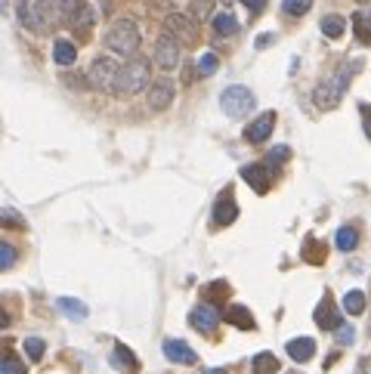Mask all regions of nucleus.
Segmentation results:
<instances>
[{
	"instance_id": "37998d69",
	"label": "nucleus",
	"mask_w": 371,
	"mask_h": 374,
	"mask_svg": "<svg viewBox=\"0 0 371 374\" xmlns=\"http://www.w3.org/2000/svg\"><path fill=\"white\" fill-rule=\"evenodd\" d=\"M226 3H229V0H226Z\"/></svg>"
},
{
	"instance_id": "a211bd4d",
	"label": "nucleus",
	"mask_w": 371,
	"mask_h": 374,
	"mask_svg": "<svg viewBox=\"0 0 371 374\" xmlns=\"http://www.w3.org/2000/svg\"><path fill=\"white\" fill-rule=\"evenodd\" d=\"M226 322L235 325V328H241V331H254V328H257V322H254L251 309H247V306H241V303L229 306V309H226Z\"/></svg>"
},
{
	"instance_id": "4468645a",
	"label": "nucleus",
	"mask_w": 371,
	"mask_h": 374,
	"mask_svg": "<svg viewBox=\"0 0 371 374\" xmlns=\"http://www.w3.org/2000/svg\"><path fill=\"white\" fill-rule=\"evenodd\" d=\"M315 325H319V328H325V331H337L340 325H344L340 312L334 309V303H331V294H325V297H322L319 309H315Z\"/></svg>"
},
{
	"instance_id": "4c0bfd02",
	"label": "nucleus",
	"mask_w": 371,
	"mask_h": 374,
	"mask_svg": "<svg viewBox=\"0 0 371 374\" xmlns=\"http://www.w3.org/2000/svg\"><path fill=\"white\" fill-rule=\"evenodd\" d=\"M3 220L12 226H22V220H19V213H12V207H3Z\"/></svg>"
},
{
	"instance_id": "9b49d317",
	"label": "nucleus",
	"mask_w": 371,
	"mask_h": 374,
	"mask_svg": "<svg viewBox=\"0 0 371 374\" xmlns=\"http://www.w3.org/2000/svg\"><path fill=\"white\" fill-rule=\"evenodd\" d=\"M189 325H192L195 331H204V334H210V331H216V325H220V312H216L210 303H198L195 309L189 312Z\"/></svg>"
},
{
	"instance_id": "79ce46f5",
	"label": "nucleus",
	"mask_w": 371,
	"mask_h": 374,
	"mask_svg": "<svg viewBox=\"0 0 371 374\" xmlns=\"http://www.w3.org/2000/svg\"><path fill=\"white\" fill-rule=\"evenodd\" d=\"M204 374H226V368H207Z\"/></svg>"
},
{
	"instance_id": "ddd939ff",
	"label": "nucleus",
	"mask_w": 371,
	"mask_h": 374,
	"mask_svg": "<svg viewBox=\"0 0 371 374\" xmlns=\"http://www.w3.org/2000/svg\"><path fill=\"white\" fill-rule=\"evenodd\" d=\"M235 217H238V201H235L232 189H226L214 204V223L216 226H229V223H235Z\"/></svg>"
},
{
	"instance_id": "c756f323",
	"label": "nucleus",
	"mask_w": 371,
	"mask_h": 374,
	"mask_svg": "<svg viewBox=\"0 0 371 374\" xmlns=\"http://www.w3.org/2000/svg\"><path fill=\"white\" fill-rule=\"evenodd\" d=\"M25 355H28V359H43V353H47V343L41 340V337H25Z\"/></svg>"
},
{
	"instance_id": "39448f33",
	"label": "nucleus",
	"mask_w": 371,
	"mask_h": 374,
	"mask_svg": "<svg viewBox=\"0 0 371 374\" xmlns=\"http://www.w3.org/2000/svg\"><path fill=\"white\" fill-rule=\"evenodd\" d=\"M117 71L121 69L115 65V59L96 56L93 59V65H90V71H87V81H90V87H96V90H115Z\"/></svg>"
},
{
	"instance_id": "72a5a7b5",
	"label": "nucleus",
	"mask_w": 371,
	"mask_h": 374,
	"mask_svg": "<svg viewBox=\"0 0 371 374\" xmlns=\"http://www.w3.org/2000/svg\"><path fill=\"white\" fill-rule=\"evenodd\" d=\"M0 374H25V368H22V362L19 359H6L3 368H0Z\"/></svg>"
},
{
	"instance_id": "7ed1b4c3",
	"label": "nucleus",
	"mask_w": 371,
	"mask_h": 374,
	"mask_svg": "<svg viewBox=\"0 0 371 374\" xmlns=\"http://www.w3.org/2000/svg\"><path fill=\"white\" fill-rule=\"evenodd\" d=\"M146 84H148V62L146 59H130V62L117 71L115 96H121V100L136 96L139 90H146Z\"/></svg>"
},
{
	"instance_id": "b1692460",
	"label": "nucleus",
	"mask_w": 371,
	"mask_h": 374,
	"mask_svg": "<svg viewBox=\"0 0 371 374\" xmlns=\"http://www.w3.org/2000/svg\"><path fill=\"white\" fill-rule=\"evenodd\" d=\"M251 368H254V374H276L278 371V359L272 353H257Z\"/></svg>"
},
{
	"instance_id": "a878e982",
	"label": "nucleus",
	"mask_w": 371,
	"mask_h": 374,
	"mask_svg": "<svg viewBox=\"0 0 371 374\" xmlns=\"http://www.w3.org/2000/svg\"><path fill=\"white\" fill-rule=\"evenodd\" d=\"M344 32H346V22L340 19V16H325V19H322V34H325V38L337 40Z\"/></svg>"
},
{
	"instance_id": "c85d7f7f",
	"label": "nucleus",
	"mask_w": 371,
	"mask_h": 374,
	"mask_svg": "<svg viewBox=\"0 0 371 374\" xmlns=\"http://www.w3.org/2000/svg\"><path fill=\"white\" fill-rule=\"evenodd\" d=\"M53 7H56V13H59V19L65 22V19H74V16H78L80 0H53Z\"/></svg>"
},
{
	"instance_id": "9d476101",
	"label": "nucleus",
	"mask_w": 371,
	"mask_h": 374,
	"mask_svg": "<svg viewBox=\"0 0 371 374\" xmlns=\"http://www.w3.org/2000/svg\"><path fill=\"white\" fill-rule=\"evenodd\" d=\"M241 180H245L254 192L263 195V192H269V186H272V170H269V164H245V167H241Z\"/></svg>"
},
{
	"instance_id": "6e6552de",
	"label": "nucleus",
	"mask_w": 371,
	"mask_h": 374,
	"mask_svg": "<svg viewBox=\"0 0 371 374\" xmlns=\"http://www.w3.org/2000/svg\"><path fill=\"white\" fill-rule=\"evenodd\" d=\"M16 19H19V25L28 28V32H34V34L49 32L47 22H43V16H41V10H37V3H28V0H19L16 3Z\"/></svg>"
},
{
	"instance_id": "f3484780",
	"label": "nucleus",
	"mask_w": 371,
	"mask_h": 374,
	"mask_svg": "<svg viewBox=\"0 0 371 374\" xmlns=\"http://www.w3.org/2000/svg\"><path fill=\"white\" fill-rule=\"evenodd\" d=\"M288 355L294 362H309L315 355V340L313 337H294V340H288Z\"/></svg>"
},
{
	"instance_id": "7c9ffc66",
	"label": "nucleus",
	"mask_w": 371,
	"mask_h": 374,
	"mask_svg": "<svg viewBox=\"0 0 371 374\" xmlns=\"http://www.w3.org/2000/svg\"><path fill=\"white\" fill-rule=\"evenodd\" d=\"M309 7H313V0H282V10L288 16H306L309 13Z\"/></svg>"
},
{
	"instance_id": "393cba45",
	"label": "nucleus",
	"mask_w": 371,
	"mask_h": 374,
	"mask_svg": "<svg viewBox=\"0 0 371 374\" xmlns=\"http://www.w3.org/2000/svg\"><path fill=\"white\" fill-rule=\"evenodd\" d=\"M344 312L346 316H359V312H365V294L362 291H346L344 294Z\"/></svg>"
},
{
	"instance_id": "f8f14e48",
	"label": "nucleus",
	"mask_w": 371,
	"mask_h": 374,
	"mask_svg": "<svg viewBox=\"0 0 371 374\" xmlns=\"http://www.w3.org/2000/svg\"><path fill=\"white\" fill-rule=\"evenodd\" d=\"M272 130H276V112H266V115H260L257 121H251V124H247L245 139H247V143H254V145H260V143H266V139H269Z\"/></svg>"
},
{
	"instance_id": "2eb2a0df",
	"label": "nucleus",
	"mask_w": 371,
	"mask_h": 374,
	"mask_svg": "<svg viewBox=\"0 0 371 374\" xmlns=\"http://www.w3.org/2000/svg\"><path fill=\"white\" fill-rule=\"evenodd\" d=\"M164 355L170 362H177V365H195V349L189 347L186 340H164Z\"/></svg>"
},
{
	"instance_id": "1a4fd4ad",
	"label": "nucleus",
	"mask_w": 371,
	"mask_h": 374,
	"mask_svg": "<svg viewBox=\"0 0 371 374\" xmlns=\"http://www.w3.org/2000/svg\"><path fill=\"white\" fill-rule=\"evenodd\" d=\"M173 96H177V84H173L170 78H158V81L152 84V90H148V108H152V112H164L173 102Z\"/></svg>"
},
{
	"instance_id": "20e7f679",
	"label": "nucleus",
	"mask_w": 371,
	"mask_h": 374,
	"mask_svg": "<svg viewBox=\"0 0 371 374\" xmlns=\"http://www.w3.org/2000/svg\"><path fill=\"white\" fill-rule=\"evenodd\" d=\"M254 106H257V96L247 87H241V84H232V87H226L220 93V108L229 118H241V115H247Z\"/></svg>"
},
{
	"instance_id": "c9c22d12",
	"label": "nucleus",
	"mask_w": 371,
	"mask_h": 374,
	"mask_svg": "<svg viewBox=\"0 0 371 374\" xmlns=\"http://www.w3.org/2000/svg\"><path fill=\"white\" fill-rule=\"evenodd\" d=\"M247 10H251V16H260L266 10V0H241Z\"/></svg>"
},
{
	"instance_id": "ea45409f",
	"label": "nucleus",
	"mask_w": 371,
	"mask_h": 374,
	"mask_svg": "<svg viewBox=\"0 0 371 374\" xmlns=\"http://www.w3.org/2000/svg\"><path fill=\"white\" fill-rule=\"evenodd\" d=\"M362 112H365V130H368V137H371V106H362Z\"/></svg>"
},
{
	"instance_id": "4be33fe9",
	"label": "nucleus",
	"mask_w": 371,
	"mask_h": 374,
	"mask_svg": "<svg viewBox=\"0 0 371 374\" xmlns=\"http://www.w3.org/2000/svg\"><path fill=\"white\" fill-rule=\"evenodd\" d=\"M352 34H356L359 44H371V13L359 10V13L352 16Z\"/></svg>"
},
{
	"instance_id": "bb28decb",
	"label": "nucleus",
	"mask_w": 371,
	"mask_h": 374,
	"mask_svg": "<svg viewBox=\"0 0 371 374\" xmlns=\"http://www.w3.org/2000/svg\"><path fill=\"white\" fill-rule=\"evenodd\" d=\"M356 244H359V232H356V226H340V229H337V248L346 254V250H352Z\"/></svg>"
},
{
	"instance_id": "5701e85b",
	"label": "nucleus",
	"mask_w": 371,
	"mask_h": 374,
	"mask_svg": "<svg viewBox=\"0 0 371 374\" xmlns=\"http://www.w3.org/2000/svg\"><path fill=\"white\" fill-rule=\"evenodd\" d=\"M303 257H306L309 263H325L328 250H325V244H322L319 238H313V235H309L306 242H303Z\"/></svg>"
},
{
	"instance_id": "cd10ccee",
	"label": "nucleus",
	"mask_w": 371,
	"mask_h": 374,
	"mask_svg": "<svg viewBox=\"0 0 371 374\" xmlns=\"http://www.w3.org/2000/svg\"><path fill=\"white\" fill-rule=\"evenodd\" d=\"M216 69H220V59H216V53H201V59H198V65H195L198 75H201V78H210Z\"/></svg>"
},
{
	"instance_id": "2f4dec72",
	"label": "nucleus",
	"mask_w": 371,
	"mask_h": 374,
	"mask_svg": "<svg viewBox=\"0 0 371 374\" xmlns=\"http://www.w3.org/2000/svg\"><path fill=\"white\" fill-rule=\"evenodd\" d=\"M334 337H337V343H340V347H350V343L356 340V328L344 322V325H340L337 331H334Z\"/></svg>"
},
{
	"instance_id": "0eeeda50",
	"label": "nucleus",
	"mask_w": 371,
	"mask_h": 374,
	"mask_svg": "<svg viewBox=\"0 0 371 374\" xmlns=\"http://www.w3.org/2000/svg\"><path fill=\"white\" fill-rule=\"evenodd\" d=\"M155 65L164 71H173L179 65V40L170 34H161L158 44H155Z\"/></svg>"
},
{
	"instance_id": "dca6fc26",
	"label": "nucleus",
	"mask_w": 371,
	"mask_h": 374,
	"mask_svg": "<svg viewBox=\"0 0 371 374\" xmlns=\"http://www.w3.org/2000/svg\"><path fill=\"white\" fill-rule=\"evenodd\" d=\"M56 309H59L65 318H71V322H84V318L90 316L87 303L84 300H78V297H59L56 300Z\"/></svg>"
},
{
	"instance_id": "f704fd0d",
	"label": "nucleus",
	"mask_w": 371,
	"mask_h": 374,
	"mask_svg": "<svg viewBox=\"0 0 371 374\" xmlns=\"http://www.w3.org/2000/svg\"><path fill=\"white\" fill-rule=\"evenodd\" d=\"M288 155H291L288 145H278V149H272L266 158H269V161H288Z\"/></svg>"
},
{
	"instance_id": "6ab92c4d",
	"label": "nucleus",
	"mask_w": 371,
	"mask_h": 374,
	"mask_svg": "<svg viewBox=\"0 0 371 374\" xmlns=\"http://www.w3.org/2000/svg\"><path fill=\"white\" fill-rule=\"evenodd\" d=\"M74 59H78V47H74L71 40H65V38L56 40V44H53V62L65 69V65H71Z\"/></svg>"
},
{
	"instance_id": "f03ea898",
	"label": "nucleus",
	"mask_w": 371,
	"mask_h": 374,
	"mask_svg": "<svg viewBox=\"0 0 371 374\" xmlns=\"http://www.w3.org/2000/svg\"><path fill=\"white\" fill-rule=\"evenodd\" d=\"M105 47H109L111 53H117V56H133L136 50H139V28H136L133 19H117L115 25L105 32Z\"/></svg>"
},
{
	"instance_id": "f257e3e1",
	"label": "nucleus",
	"mask_w": 371,
	"mask_h": 374,
	"mask_svg": "<svg viewBox=\"0 0 371 374\" xmlns=\"http://www.w3.org/2000/svg\"><path fill=\"white\" fill-rule=\"evenodd\" d=\"M362 69V62L359 59H352V62H346V65H340L337 71H334L328 81H322L319 87H315V93H313V100H315V106L319 108H334L340 100H344V93H346V87H350V81H352V75Z\"/></svg>"
},
{
	"instance_id": "58836bf2",
	"label": "nucleus",
	"mask_w": 371,
	"mask_h": 374,
	"mask_svg": "<svg viewBox=\"0 0 371 374\" xmlns=\"http://www.w3.org/2000/svg\"><path fill=\"white\" fill-rule=\"evenodd\" d=\"M359 374H371V355H365V359L359 362Z\"/></svg>"
},
{
	"instance_id": "412c9836",
	"label": "nucleus",
	"mask_w": 371,
	"mask_h": 374,
	"mask_svg": "<svg viewBox=\"0 0 371 374\" xmlns=\"http://www.w3.org/2000/svg\"><path fill=\"white\" fill-rule=\"evenodd\" d=\"M111 362H115V368H121V371H127V374H136V368H139L133 349L124 347V343H115V359Z\"/></svg>"
},
{
	"instance_id": "473e14b6",
	"label": "nucleus",
	"mask_w": 371,
	"mask_h": 374,
	"mask_svg": "<svg viewBox=\"0 0 371 374\" xmlns=\"http://www.w3.org/2000/svg\"><path fill=\"white\" fill-rule=\"evenodd\" d=\"M16 263V248L12 244H0V269H12Z\"/></svg>"
},
{
	"instance_id": "e433bc0d",
	"label": "nucleus",
	"mask_w": 371,
	"mask_h": 374,
	"mask_svg": "<svg viewBox=\"0 0 371 374\" xmlns=\"http://www.w3.org/2000/svg\"><path fill=\"white\" fill-rule=\"evenodd\" d=\"M272 44H276V34H272V32H263L257 38V50H266V47H272Z\"/></svg>"
},
{
	"instance_id": "a19ab883",
	"label": "nucleus",
	"mask_w": 371,
	"mask_h": 374,
	"mask_svg": "<svg viewBox=\"0 0 371 374\" xmlns=\"http://www.w3.org/2000/svg\"><path fill=\"white\" fill-rule=\"evenodd\" d=\"M195 16H207V0H201V3H195Z\"/></svg>"
},
{
	"instance_id": "423d86ee",
	"label": "nucleus",
	"mask_w": 371,
	"mask_h": 374,
	"mask_svg": "<svg viewBox=\"0 0 371 374\" xmlns=\"http://www.w3.org/2000/svg\"><path fill=\"white\" fill-rule=\"evenodd\" d=\"M164 34L177 38L179 44H195L198 28H195V22H192L189 16H183V13H170V16L164 19Z\"/></svg>"
},
{
	"instance_id": "aec40b11",
	"label": "nucleus",
	"mask_w": 371,
	"mask_h": 374,
	"mask_svg": "<svg viewBox=\"0 0 371 374\" xmlns=\"http://www.w3.org/2000/svg\"><path fill=\"white\" fill-rule=\"evenodd\" d=\"M214 32L216 38H232V34H238V19L229 10H223V13L214 16Z\"/></svg>"
}]
</instances>
